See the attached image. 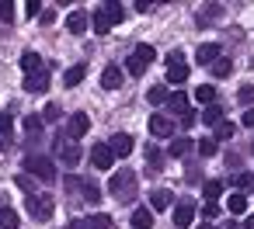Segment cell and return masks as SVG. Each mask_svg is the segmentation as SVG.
<instances>
[{"label":"cell","mask_w":254,"mask_h":229,"mask_svg":"<svg viewBox=\"0 0 254 229\" xmlns=\"http://www.w3.org/2000/svg\"><path fill=\"white\" fill-rule=\"evenodd\" d=\"M108 191H112V198L122 201V205L136 201V174H132V170H115L112 181H108Z\"/></svg>","instance_id":"6da1fadb"},{"label":"cell","mask_w":254,"mask_h":229,"mask_svg":"<svg viewBox=\"0 0 254 229\" xmlns=\"http://www.w3.org/2000/svg\"><path fill=\"white\" fill-rule=\"evenodd\" d=\"M56 156H60V163H63V167H70V170L84 160L80 146H77L73 139H66V136H56Z\"/></svg>","instance_id":"7a4b0ae2"},{"label":"cell","mask_w":254,"mask_h":229,"mask_svg":"<svg viewBox=\"0 0 254 229\" xmlns=\"http://www.w3.org/2000/svg\"><path fill=\"white\" fill-rule=\"evenodd\" d=\"M153 59H157L153 46H139V49H136V52H132V56L126 59V70H129L132 77H143V73H146V66H150Z\"/></svg>","instance_id":"3957f363"},{"label":"cell","mask_w":254,"mask_h":229,"mask_svg":"<svg viewBox=\"0 0 254 229\" xmlns=\"http://www.w3.org/2000/svg\"><path fill=\"white\" fill-rule=\"evenodd\" d=\"M25 170L32 174V177H39V181H56V163L49 160V156H28L25 160Z\"/></svg>","instance_id":"277c9868"},{"label":"cell","mask_w":254,"mask_h":229,"mask_svg":"<svg viewBox=\"0 0 254 229\" xmlns=\"http://www.w3.org/2000/svg\"><path fill=\"white\" fill-rule=\"evenodd\" d=\"M25 208H28V215L32 219H39V222H46V219H53V198L49 194H28V201H25Z\"/></svg>","instance_id":"5b68a950"},{"label":"cell","mask_w":254,"mask_h":229,"mask_svg":"<svg viewBox=\"0 0 254 229\" xmlns=\"http://www.w3.org/2000/svg\"><path fill=\"white\" fill-rule=\"evenodd\" d=\"M91 132V118H87V111H77V115H70V122H66V139H84Z\"/></svg>","instance_id":"8992f818"},{"label":"cell","mask_w":254,"mask_h":229,"mask_svg":"<svg viewBox=\"0 0 254 229\" xmlns=\"http://www.w3.org/2000/svg\"><path fill=\"white\" fill-rule=\"evenodd\" d=\"M191 222H195V201L185 198V201L174 205V226H178V229H188Z\"/></svg>","instance_id":"52a82bcc"},{"label":"cell","mask_w":254,"mask_h":229,"mask_svg":"<svg viewBox=\"0 0 254 229\" xmlns=\"http://www.w3.org/2000/svg\"><path fill=\"white\" fill-rule=\"evenodd\" d=\"M171 132H174V122L167 118V115H150V136H157V139H171Z\"/></svg>","instance_id":"ba28073f"},{"label":"cell","mask_w":254,"mask_h":229,"mask_svg":"<svg viewBox=\"0 0 254 229\" xmlns=\"http://www.w3.org/2000/svg\"><path fill=\"white\" fill-rule=\"evenodd\" d=\"M91 163H94L98 170H112V163H115V156H112V149H108V142H98V146L91 149Z\"/></svg>","instance_id":"9c48e42d"},{"label":"cell","mask_w":254,"mask_h":229,"mask_svg":"<svg viewBox=\"0 0 254 229\" xmlns=\"http://www.w3.org/2000/svg\"><path fill=\"white\" fill-rule=\"evenodd\" d=\"M25 91H28V94H46V91H49V73H46V70L28 73V77H25Z\"/></svg>","instance_id":"30bf717a"},{"label":"cell","mask_w":254,"mask_h":229,"mask_svg":"<svg viewBox=\"0 0 254 229\" xmlns=\"http://www.w3.org/2000/svg\"><path fill=\"white\" fill-rule=\"evenodd\" d=\"M132 136H126V132H115L112 136V142H108V149H112V156H129L132 153Z\"/></svg>","instance_id":"8fae6325"},{"label":"cell","mask_w":254,"mask_h":229,"mask_svg":"<svg viewBox=\"0 0 254 229\" xmlns=\"http://www.w3.org/2000/svg\"><path fill=\"white\" fill-rule=\"evenodd\" d=\"M122 80H126V77H122V66H115V63L105 66V73H101V87H105V91H119Z\"/></svg>","instance_id":"7c38bea8"},{"label":"cell","mask_w":254,"mask_h":229,"mask_svg":"<svg viewBox=\"0 0 254 229\" xmlns=\"http://www.w3.org/2000/svg\"><path fill=\"white\" fill-rule=\"evenodd\" d=\"M112 25H115V21L108 18V11H105V7H98V11H94V18H91V28H94L98 35H108V32H112Z\"/></svg>","instance_id":"4fadbf2b"},{"label":"cell","mask_w":254,"mask_h":229,"mask_svg":"<svg viewBox=\"0 0 254 229\" xmlns=\"http://www.w3.org/2000/svg\"><path fill=\"white\" fill-rule=\"evenodd\" d=\"M195 59H198L202 66L216 63V59H219V46H216V42H205V46H198V49H195Z\"/></svg>","instance_id":"5bb4252c"},{"label":"cell","mask_w":254,"mask_h":229,"mask_svg":"<svg viewBox=\"0 0 254 229\" xmlns=\"http://www.w3.org/2000/svg\"><path fill=\"white\" fill-rule=\"evenodd\" d=\"M191 149H195V142H191L188 136H178V139H171L167 156H174V160H178V156H185V153H191Z\"/></svg>","instance_id":"9a60e30c"},{"label":"cell","mask_w":254,"mask_h":229,"mask_svg":"<svg viewBox=\"0 0 254 229\" xmlns=\"http://www.w3.org/2000/svg\"><path fill=\"white\" fill-rule=\"evenodd\" d=\"M87 25H91V18H87L84 11H73V14L66 18V28H70L73 35H84V32H87Z\"/></svg>","instance_id":"2e32d148"},{"label":"cell","mask_w":254,"mask_h":229,"mask_svg":"<svg viewBox=\"0 0 254 229\" xmlns=\"http://www.w3.org/2000/svg\"><path fill=\"white\" fill-rule=\"evenodd\" d=\"M185 80H188V66H185V63H171V66H167V84L181 87Z\"/></svg>","instance_id":"e0dca14e"},{"label":"cell","mask_w":254,"mask_h":229,"mask_svg":"<svg viewBox=\"0 0 254 229\" xmlns=\"http://www.w3.org/2000/svg\"><path fill=\"white\" fill-rule=\"evenodd\" d=\"M21 70H25V73H39V70H42V56L32 52V49L21 52Z\"/></svg>","instance_id":"ac0fdd59"},{"label":"cell","mask_w":254,"mask_h":229,"mask_svg":"<svg viewBox=\"0 0 254 229\" xmlns=\"http://www.w3.org/2000/svg\"><path fill=\"white\" fill-rule=\"evenodd\" d=\"M84 73H87V66H84V63H77V66H70V70L63 73V84H66V87H77V84L84 80Z\"/></svg>","instance_id":"d6986e66"},{"label":"cell","mask_w":254,"mask_h":229,"mask_svg":"<svg viewBox=\"0 0 254 229\" xmlns=\"http://www.w3.org/2000/svg\"><path fill=\"white\" fill-rule=\"evenodd\" d=\"M153 226V212L150 208H136L132 212V229H150Z\"/></svg>","instance_id":"ffe728a7"},{"label":"cell","mask_w":254,"mask_h":229,"mask_svg":"<svg viewBox=\"0 0 254 229\" xmlns=\"http://www.w3.org/2000/svg\"><path fill=\"white\" fill-rule=\"evenodd\" d=\"M202 122H205V125H212V129H216V125H219V122H223V104H209V108H205V111H202Z\"/></svg>","instance_id":"44dd1931"},{"label":"cell","mask_w":254,"mask_h":229,"mask_svg":"<svg viewBox=\"0 0 254 229\" xmlns=\"http://www.w3.org/2000/svg\"><path fill=\"white\" fill-rule=\"evenodd\" d=\"M226 208H230L233 215H244V212H247V198H244L240 191H233V194L226 198Z\"/></svg>","instance_id":"7402d4cb"},{"label":"cell","mask_w":254,"mask_h":229,"mask_svg":"<svg viewBox=\"0 0 254 229\" xmlns=\"http://www.w3.org/2000/svg\"><path fill=\"white\" fill-rule=\"evenodd\" d=\"M80 229H112V219L108 215H87L80 222Z\"/></svg>","instance_id":"603a6c76"},{"label":"cell","mask_w":254,"mask_h":229,"mask_svg":"<svg viewBox=\"0 0 254 229\" xmlns=\"http://www.w3.org/2000/svg\"><path fill=\"white\" fill-rule=\"evenodd\" d=\"M18 226H21V219L14 208H0V229H18Z\"/></svg>","instance_id":"cb8c5ba5"},{"label":"cell","mask_w":254,"mask_h":229,"mask_svg":"<svg viewBox=\"0 0 254 229\" xmlns=\"http://www.w3.org/2000/svg\"><path fill=\"white\" fill-rule=\"evenodd\" d=\"M195 101H202V104L209 108V104L216 101V87H212V84H202V87H195Z\"/></svg>","instance_id":"d4e9b609"},{"label":"cell","mask_w":254,"mask_h":229,"mask_svg":"<svg viewBox=\"0 0 254 229\" xmlns=\"http://www.w3.org/2000/svg\"><path fill=\"white\" fill-rule=\"evenodd\" d=\"M167 97H171V94H167V87H164V84H157V87H150V91H146V101H150V104H167Z\"/></svg>","instance_id":"484cf974"},{"label":"cell","mask_w":254,"mask_h":229,"mask_svg":"<svg viewBox=\"0 0 254 229\" xmlns=\"http://www.w3.org/2000/svg\"><path fill=\"white\" fill-rule=\"evenodd\" d=\"M80 191H84V198H87L91 205H98V201H101V187H98L94 181H84V184H80Z\"/></svg>","instance_id":"4316f807"},{"label":"cell","mask_w":254,"mask_h":229,"mask_svg":"<svg viewBox=\"0 0 254 229\" xmlns=\"http://www.w3.org/2000/svg\"><path fill=\"white\" fill-rule=\"evenodd\" d=\"M167 104H171V111H174V115H185V111H188V97H185V94H171V97H167Z\"/></svg>","instance_id":"83f0119b"},{"label":"cell","mask_w":254,"mask_h":229,"mask_svg":"<svg viewBox=\"0 0 254 229\" xmlns=\"http://www.w3.org/2000/svg\"><path fill=\"white\" fill-rule=\"evenodd\" d=\"M233 132H237V125H233V122H219V125H216V142H223V139H230Z\"/></svg>","instance_id":"f1b7e54d"},{"label":"cell","mask_w":254,"mask_h":229,"mask_svg":"<svg viewBox=\"0 0 254 229\" xmlns=\"http://www.w3.org/2000/svg\"><path fill=\"white\" fill-rule=\"evenodd\" d=\"M202 191H205V198H209V201H216V198L223 194V181H205V187H202Z\"/></svg>","instance_id":"f546056e"},{"label":"cell","mask_w":254,"mask_h":229,"mask_svg":"<svg viewBox=\"0 0 254 229\" xmlns=\"http://www.w3.org/2000/svg\"><path fill=\"white\" fill-rule=\"evenodd\" d=\"M150 205H153L157 212H164V208L171 205V194H167V191H153V198H150Z\"/></svg>","instance_id":"4dcf8cb0"},{"label":"cell","mask_w":254,"mask_h":229,"mask_svg":"<svg viewBox=\"0 0 254 229\" xmlns=\"http://www.w3.org/2000/svg\"><path fill=\"white\" fill-rule=\"evenodd\" d=\"M233 187H240V194L251 191V187H254V174H237V177H233Z\"/></svg>","instance_id":"1f68e13d"},{"label":"cell","mask_w":254,"mask_h":229,"mask_svg":"<svg viewBox=\"0 0 254 229\" xmlns=\"http://www.w3.org/2000/svg\"><path fill=\"white\" fill-rule=\"evenodd\" d=\"M230 70H233V63H230V59H223V56L212 63V73H216V77H230Z\"/></svg>","instance_id":"d6a6232c"},{"label":"cell","mask_w":254,"mask_h":229,"mask_svg":"<svg viewBox=\"0 0 254 229\" xmlns=\"http://www.w3.org/2000/svg\"><path fill=\"white\" fill-rule=\"evenodd\" d=\"M216 149H219L216 139H198V153H202V156H216Z\"/></svg>","instance_id":"836d02e7"},{"label":"cell","mask_w":254,"mask_h":229,"mask_svg":"<svg viewBox=\"0 0 254 229\" xmlns=\"http://www.w3.org/2000/svg\"><path fill=\"white\" fill-rule=\"evenodd\" d=\"M219 14V4H212V7H205V11H198V25H212V18Z\"/></svg>","instance_id":"e575fe53"},{"label":"cell","mask_w":254,"mask_h":229,"mask_svg":"<svg viewBox=\"0 0 254 229\" xmlns=\"http://www.w3.org/2000/svg\"><path fill=\"white\" fill-rule=\"evenodd\" d=\"M11 139V115H0V142Z\"/></svg>","instance_id":"d590c367"},{"label":"cell","mask_w":254,"mask_h":229,"mask_svg":"<svg viewBox=\"0 0 254 229\" xmlns=\"http://www.w3.org/2000/svg\"><path fill=\"white\" fill-rule=\"evenodd\" d=\"M25 129H28V136H39V129H42V118H39V115H28V118H25Z\"/></svg>","instance_id":"8d00e7d4"},{"label":"cell","mask_w":254,"mask_h":229,"mask_svg":"<svg viewBox=\"0 0 254 229\" xmlns=\"http://www.w3.org/2000/svg\"><path fill=\"white\" fill-rule=\"evenodd\" d=\"M146 156H150V167H153V170H160V167H164V156H160V149L146 146Z\"/></svg>","instance_id":"74e56055"},{"label":"cell","mask_w":254,"mask_h":229,"mask_svg":"<svg viewBox=\"0 0 254 229\" xmlns=\"http://www.w3.org/2000/svg\"><path fill=\"white\" fill-rule=\"evenodd\" d=\"M105 11H108V18H112L115 25H119V21H122V14H126V11H122V4H105Z\"/></svg>","instance_id":"f35d334b"},{"label":"cell","mask_w":254,"mask_h":229,"mask_svg":"<svg viewBox=\"0 0 254 229\" xmlns=\"http://www.w3.org/2000/svg\"><path fill=\"white\" fill-rule=\"evenodd\" d=\"M216 215H219V205H216V201H209V205L202 208V219H205V222H212Z\"/></svg>","instance_id":"ab89813d"},{"label":"cell","mask_w":254,"mask_h":229,"mask_svg":"<svg viewBox=\"0 0 254 229\" xmlns=\"http://www.w3.org/2000/svg\"><path fill=\"white\" fill-rule=\"evenodd\" d=\"M39 118H42V122H56V118H60V108H56V104H49V108H46Z\"/></svg>","instance_id":"60d3db41"},{"label":"cell","mask_w":254,"mask_h":229,"mask_svg":"<svg viewBox=\"0 0 254 229\" xmlns=\"http://www.w3.org/2000/svg\"><path fill=\"white\" fill-rule=\"evenodd\" d=\"M0 18H4V21L14 18V4H11V0H4V4H0Z\"/></svg>","instance_id":"b9f144b4"},{"label":"cell","mask_w":254,"mask_h":229,"mask_svg":"<svg viewBox=\"0 0 254 229\" xmlns=\"http://www.w3.org/2000/svg\"><path fill=\"white\" fill-rule=\"evenodd\" d=\"M25 14H28V18L42 14V4H39V0H28V4H25Z\"/></svg>","instance_id":"7bdbcfd3"},{"label":"cell","mask_w":254,"mask_h":229,"mask_svg":"<svg viewBox=\"0 0 254 229\" xmlns=\"http://www.w3.org/2000/svg\"><path fill=\"white\" fill-rule=\"evenodd\" d=\"M237 97H240L244 104H251V101H254V87H240V94H237Z\"/></svg>","instance_id":"ee69618b"},{"label":"cell","mask_w":254,"mask_h":229,"mask_svg":"<svg viewBox=\"0 0 254 229\" xmlns=\"http://www.w3.org/2000/svg\"><path fill=\"white\" fill-rule=\"evenodd\" d=\"M18 187H25V191H28V194H35V187H32V181H28V177H25V174H18Z\"/></svg>","instance_id":"f6af8a7d"},{"label":"cell","mask_w":254,"mask_h":229,"mask_svg":"<svg viewBox=\"0 0 254 229\" xmlns=\"http://www.w3.org/2000/svg\"><path fill=\"white\" fill-rule=\"evenodd\" d=\"M240 122H244V125H247V129H254V108H247V111H244V118H240Z\"/></svg>","instance_id":"bcb514c9"},{"label":"cell","mask_w":254,"mask_h":229,"mask_svg":"<svg viewBox=\"0 0 254 229\" xmlns=\"http://www.w3.org/2000/svg\"><path fill=\"white\" fill-rule=\"evenodd\" d=\"M171 63H185V56H181V49H174V52L167 56V66H171Z\"/></svg>","instance_id":"7dc6e473"},{"label":"cell","mask_w":254,"mask_h":229,"mask_svg":"<svg viewBox=\"0 0 254 229\" xmlns=\"http://www.w3.org/2000/svg\"><path fill=\"white\" fill-rule=\"evenodd\" d=\"M80 184H84V181H80V177H66V187H70V191H77V187H80Z\"/></svg>","instance_id":"c3c4849f"},{"label":"cell","mask_w":254,"mask_h":229,"mask_svg":"<svg viewBox=\"0 0 254 229\" xmlns=\"http://www.w3.org/2000/svg\"><path fill=\"white\" fill-rule=\"evenodd\" d=\"M244 229H254V215H247V222H244Z\"/></svg>","instance_id":"681fc988"},{"label":"cell","mask_w":254,"mask_h":229,"mask_svg":"<svg viewBox=\"0 0 254 229\" xmlns=\"http://www.w3.org/2000/svg\"><path fill=\"white\" fill-rule=\"evenodd\" d=\"M226 229H244V226H237V222H230V226H226Z\"/></svg>","instance_id":"f907efd6"},{"label":"cell","mask_w":254,"mask_h":229,"mask_svg":"<svg viewBox=\"0 0 254 229\" xmlns=\"http://www.w3.org/2000/svg\"><path fill=\"white\" fill-rule=\"evenodd\" d=\"M198 229H216V226H209V222H205V226H198Z\"/></svg>","instance_id":"816d5d0a"},{"label":"cell","mask_w":254,"mask_h":229,"mask_svg":"<svg viewBox=\"0 0 254 229\" xmlns=\"http://www.w3.org/2000/svg\"><path fill=\"white\" fill-rule=\"evenodd\" d=\"M0 149H4V142H0Z\"/></svg>","instance_id":"f5cc1de1"}]
</instances>
